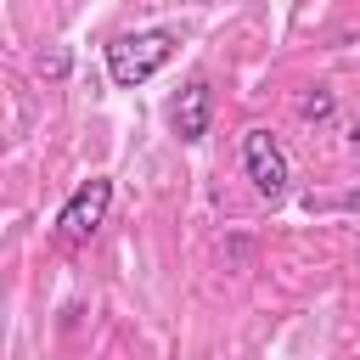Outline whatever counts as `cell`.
Returning <instances> with one entry per match:
<instances>
[{
    "instance_id": "obj_1",
    "label": "cell",
    "mask_w": 360,
    "mask_h": 360,
    "mask_svg": "<svg viewBox=\"0 0 360 360\" xmlns=\"http://www.w3.org/2000/svg\"><path fill=\"white\" fill-rule=\"evenodd\" d=\"M169 56H174V34H169V28L118 34V39L107 45V79H112L118 90H135V84H146Z\"/></svg>"
},
{
    "instance_id": "obj_2",
    "label": "cell",
    "mask_w": 360,
    "mask_h": 360,
    "mask_svg": "<svg viewBox=\"0 0 360 360\" xmlns=\"http://www.w3.org/2000/svg\"><path fill=\"white\" fill-rule=\"evenodd\" d=\"M107 208H112V180H107V174H90V180L62 202V214H56V236H62L68 248L90 242L96 225L107 219Z\"/></svg>"
},
{
    "instance_id": "obj_3",
    "label": "cell",
    "mask_w": 360,
    "mask_h": 360,
    "mask_svg": "<svg viewBox=\"0 0 360 360\" xmlns=\"http://www.w3.org/2000/svg\"><path fill=\"white\" fill-rule=\"evenodd\" d=\"M242 169H248L259 197H281L287 180H292V163H287V152H281V141L270 129H248L242 135Z\"/></svg>"
},
{
    "instance_id": "obj_4",
    "label": "cell",
    "mask_w": 360,
    "mask_h": 360,
    "mask_svg": "<svg viewBox=\"0 0 360 360\" xmlns=\"http://www.w3.org/2000/svg\"><path fill=\"white\" fill-rule=\"evenodd\" d=\"M208 112H214V90H208V79H191V84L174 96L169 124H174L180 141H202V135H208Z\"/></svg>"
},
{
    "instance_id": "obj_5",
    "label": "cell",
    "mask_w": 360,
    "mask_h": 360,
    "mask_svg": "<svg viewBox=\"0 0 360 360\" xmlns=\"http://www.w3.org/2000/svg\"><path fill=\"white\" fill-rule=\"evenodd\" d=\"M298 112H304V118H332V90H315V96H304V101H298Z\"/></svg>"
},
{
    "instance_id": "obj_6",
    "label": "cell",
    "mask_w": 360,
    "mask_h": 360,
    "mask_svg": "<svg viewBox=\"0 0 360 360\" xmlns=\"http://www.w3.org/2000/svg\"><path fill=\"white\" fill-rule=\"evenodd\" d=\"M39 73H45V79H62V73H68V51H56L51 62H39Z\"/></svg>"
},
{
    "instance_id": "obj_7",
    "label": "cell",
    "mask_w": 360,
    "mask_h": 360,
    "mask_svg": "<svg viewBox=\"0 0 360 360\" xmlns=\"http://www.w3.org/2000/svg\"><path fill=\"white\" fill-rule=\"evenodd\" d=\"M354 146H360V118H354Z\"/></svg>"
},
{
    "instance_id": "obj_8",
    "label": "cell",
    "mask_w": 360,
    "mask_h": 360,
    "mask_svg": "<svg viewBox=\"0 0 360 360\" xmlns=\"http://www.w3.org/2000/svg\"><path fill=\"white\" fill-rule=\"evenodd\" d=\"M349 208H360V191H354V197H349Z\"/></svg>"
}]
</instances>
